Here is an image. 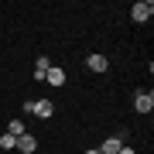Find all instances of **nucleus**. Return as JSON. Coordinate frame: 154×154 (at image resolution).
Listing matches in <instances>:
<instances>
[{"instance_id": "1", "label": "nucleus", "mask_w": 154, "mask_h": 154, "mask_svg": "<svg viewBox=\"0 0 154 154\" xmlns=\"http://www.w3.org/2000/svg\"><path fill=\"white\" fill-rule=\"evenodd\" d=\"M151 14H154V4H151V0H137V4L130 7V17H134V21H137V24L151 21Z\"/></svg>"}, {"instance_id": "2", "label": "nucleus", "mask_w": 154, "mask_h": 154, "mask_svg": "<svg viewBox=\"0 0 154 154\" xmlns=\"http://www.w3.org/2000/svg\"><path fill=\"white\" fill-rule=\"evenodd\" d=\"M134 110H137V113H151L154 110V93H147V89L137 93V96H134Z\"/></svg>"}, {"instance_id": "3", "label": "nucleus", "mask_w": 154, "mask_h": 154, "mask_svg": "<svg viewBox=\"0 0 154 154\" xmlns=\"http://www.w3.org/2000/svg\"><path fill=\"white\" fill-rule=\"evenodd\" d=\"M45 82H48V86H65V69H62V65H51L48 69V75H45Z\"/></svg>"}, {"instance_id": "4", "label": "nucleus", "mask_w": 154, "mask_h": 154, "mask_svg": "<svg viewBox=\"0 0 154 154\" xmlns=\"http://www.w3.org/2000/svg\"><path fill=\"white\" fill-rule=\"evenodd\" d=\"M55 113V103L51 99H38V103H31V116H51Z\"/></svg>"}, {"instance_id": "5", "label": "nucleus", "mask_w": 154, "mask_h": 154, "mask_svg": "<svg viewBox=\"0 0 154 154\" xmlns=\"http://www.w3.org/2000/svg\"><path fill=\"white\" fill-rule=\"evenodd\" d=\"M120 147H123V140H120V137H106V140L99 144L96 151H99V154H116V151H120Z\"/></svg>"}, {"instance_id": "6", "label": "nucleus", "mask_w": 154, "mask_h": 154, "mask_svg": "<svg viewBox=\"0 0 154 154\" xmlns=\"http://www.w3.org/2000/svg\"><path fill=\"white\" fill-rule=\"evenodd\" d=\"M48 69H51V62L45 58V55H38V62H34V79H38V82H45V75H48Z\"/></svg>"}, {"instance_id": "7", "label": "nucleus", "mask_w": 154, "mask_h": 154, "mask_svg": "<svg viewBox=\"0 0 154 154\" xmlns=\"http://www.w3.org/2000/svg\"><path fill=\"white\" fill-rule=\"evenodd\" d=\"M86 65L93 69V72H106V69H110V62H106V55H89Z\"/></svg>"}, {"instance_id": "8", "label": "nucleus", "mask_w": 154, "mask_h": 154, "mask_svg": "<svg viewBox=\"0 0 154 154\" xmlns=\"http://www.w3.org/2000/svg\"><path fill=\"white\" fill-rule=\"evenodd\" d=\"M14 147H17V151H24V154H31V151H34V137H31V134H21Z\"/></svg>"}, {"instance_id": "9", "label": "nucleus", "mask_w": 154, "mask_h": 154, "mask_svg": "<svg viewBox=\"0 0 154 154\" xmlns=\"http://www.w3.org/2000/svg\"><path fill=\"white\" fill-rule=\"evenodd\" d=\"M14 144H17V137H14V134H4V137H0V151H11Z\"/></svg>"}, {"instance_id": "10", "label": "nucleus", "mask_w": 154, "mask_h": 154, "mask_svg": "<svg viewBox=\"0 0 154 154\" xmlns=\"http://www.w3.org/2000/svg\"><path fill=\"white\" fill-rule=\"evenodd\" d=\"M7 134H14V137H21V134H28V130H24V120H11V130H7Z\"/></svg>"}, {"instance_id": "11", "label": "nucleus", "mask_w": 154, "mask_h": 154, "mask_svg": "<svg viewBox=\"0 0 154 154\" xmlns=\"http://www.w3.org/2000/svg\"><path fill=\"white\" fill-rule=\"evenodd\" d=\"M116 154H137V151H134V147H127V144H123V147L116 151Z\"/></svg>"}, {"instance_id": "12", "label": "nucleus", "mask_w": 154, "mask_h": 154, "mask_svg": "<svg viewBox=\"0 0 154 154\" xmlns=\"http://www.w3.org/2000/svg\"><path fill=\"white\" fill-rule=\"evenodd\" d=\"M86 154H99V151H96V147H93V151H86Z\"/></svg>"}]
</instances>
